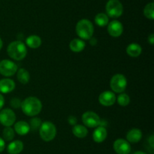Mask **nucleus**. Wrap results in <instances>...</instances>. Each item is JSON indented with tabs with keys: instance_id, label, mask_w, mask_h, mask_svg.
I'll use <instances>...</instances> for the list:
<instances>
[{
	"instance_id": "1",
	"label": "nucleus",
	"mask_w": 154,
	"mask_h": 154,
	"mask_svg": "<svg viewBox=\"0 0 154 154\" xmlns=\"http://www.w3.org/2000/svg\"><path fill=\"white\" fill-rule=\"evenodd\" d=\"M20 107L25 115L28 116H35L42 111V104L36 97H29L21 102Z\"/></svg>"
},
{
	"instance_id": "2",
	"label": "nucleus",
	"mask_w": 154,
	"mask_h": 154,
	"mask_svg": "<svg viewBox=\"0 0 154 154\" xmlns=\"http://www.w3.org/2000/svg\"><path fill=\"white\" fill-rule=\"evenodd\" d=\"M7 52L11 58L16 60H21L26 56L27 49L23 42L20 41H14L8 45Z\"/></svg>"
},
{
	"instance_id": "3",
	"label": "nucleus",
	"mask_w": 154,
	"mask_h": 154,
	"mask_svg": "<svg viewBox=\"0 0 154 154\" xmlns=\"http://www.w3.org/2000/svg\"><path fill=\"white\" fill-rule=\"evenodd\" d=\"M76 33L82 39H90L94 33V28L91 21L87 19H82L76 25Z\"/></svg>"
},
{
	"instance_id": "4",
	"label": "nucleus",
	"mask_w": 154,
	"mask_h": 154,
	"mask_svg": "<svg viewBox=\"0 0 154 154\" xmlns=\"http://www.w3.org/2000/svg\"><path fill=\"white\" fill-rule=\"evenodd\" d=\"M39 134L45 141H51L54 140L57 134V128L54 123L51 122H45L42 123L39 128Z\"/></svg>"
},
{
	"instance_id": "5",
	"label": "nucleus",
	"mask_w": 154,
	"mask_h": 154,
	"mask_svg": "<svg viewBox=\"0 0 154 154\" xmlns=\"http://www.w3.org/2000/svg\"><path fill=\"white\" fill-rule=\"evenodd\" d=\"M107 15L112 18H120L123 12V7L119 0H108L106 6Z\"/></svg>"
},
{
	"instance_id": "6",
	"label": "nucleus",
	"mask_w": 154,
	"mask_h": 154,
	"mask_svg": "<svg viewBox=\"0 0 154 154\" xmlns=\"http://www.w3.org/2000/svg\"><path fill=\"white\" fill-rule=\"evenodd\" d=\"M127 85V80L123 74H116L111 78L110 82V87L113 91L116 93H122L124 91Z\"/></svg>"
},
{
	"instance_id": "7",
	"label": "nucleus",
	"mask_w": 154,
	"mask_h": 154,
	"mask_svg": "<svg viewBox=\"0 0 154 154\" xmlns=\"http://www.w3.org/2000/svg\"><path fill=\"white\" fill-rule=\"evenodd\" d=\"M17 66L13 61L2 60L0 61V74L4 76H12L17 72Z\"/></svg>"
},
{
	"instance_id": "8",
	"label": "nucleus",
	"mask_w": 154,
	"mask_h": 154,
	"mask_svg": "<svg viewBox=\"0 0 154 154\" xmlns=\"http://www.w3.org/2000/svg\"><path fill=\"white\" fill-rule=\"evenodd\" d=\"M16 115L9 108L4 109L0 112V123L5 127H10L14 124Z\"/></svg>"
},
{
	"instance_id": "9",
	"label": "nucleus",
	"mask_w": 154,
	"mask_h": 154,
	"mask_svg": "<svg viewBox=\"0 0 154 154\" xmlns=\"http://www.w3.org/2000/svg\"><path fill=\"white\" fill-rule=\"evenodd\" d=\"M82 121L86 126L89 128H95L100 125L101 119L96 113L87 111L83 114Z\"/></svg>"
},
{
	"instance_id": "10",
	"label": "nucleus",
	"mask_w": 154,
	"mask_h": 154,
	"mask_svg": "<svg viewBox=\"0 0 154 154\" xmlns=\"http://www.w3.org/2000/svg\"><path fill=\"white\" fill-rule=\"evenodd\" d=\"M114 149L117 154H129L131 152V146L127 140L119 138L114 141Z\"/></svg>"
},
{
	"instance_id": "11",
	"label": "nucleus",
	"mask_w": 154,
	"mask_h": 154,
	"mask_svg": "<svg viewBox=\"0 0 154 154\" xmlns=\"http://www.w3.org/2000/svg\"><path fill=\"white\" fill-rule=\"evenodd\" d=\"M116 95L110 91H105L100 94L99 96V102L105 107H111L115 103Z\"/></svg>"
},
{
	"instance_id": "12",
	"label": "nucleus",
	"mask_w": 154,
	"mask_h": 154,
	"mask_svg": "<svg viewBox=\"0 0 154 154\" xmlns=\"http://www.w3.org/2000/svg\"><path fill=\"white\" fill-rule=\"evenodd\" d=\"M108 31L110 36L113 37H119L123 32V26L120 21H113L108 24Z\"/></svg>"
},
{
	"instance_id": "13",
	"label": "nucleus",
	"mask_w": 154,
	"mask_h": 154,
	"mask_svg": "<svg viewBox=\"0 0 154 154\" xmlns=\"http://www.w3.org/2000/svg\"><path fill=\"white\" fill-rule=\"evenodd\" d=\"M15 88V83L12 79L8 78L0 80V92L7 94L10 93Z\"/></svg>"
},
{
	"instance_id": "14",
	"label": "nucleus",
	"mask_w": 154,
	"mask_h": 154,
	"mask_svg": "<svg viewBox=\"0 0 154 154\" xmlns=\"http://www.w3.org/2000/svg\"><path fill=\"white\" fill-rule=\"evenodd\" d=\"M141 137H142V132L138 128H132L129 130L126 134V139L129 143H138L141 140Z\"/></svg>"
},
{
	"instance_id": "15",
	"label": "nucleus",
	"mask_w": 154,
	"mask_h": 154,
	"mask_svg": "<svg viewBox=\"0 0 154 154\" xmlns=\"http://www.w3.org/2000/svg\"><path fill=\"white\" fill-rule=\"evenodd\" d=\"M108 132L105 127L99 126L93 133V139L96 143H102L106 139Z\"/></svg>"
},
{
	"instance_id": "16",
	"label": "nucleus",
	"mask_w": 154,
	"mask_h": 154,
	"mask_svg": "<svg viewBox=\"0 0 154 154\" xmlns=\"http://www.w3.org/2000/svg\"><path fill=\"white\" fill-rule=\"evenodd\" d=\"M23 149V143L19 140L11 142L7 147V151L9 154H19L22 152Z\"/></svg>"
},
{
	"instance_id": "17",
	"label": "nucleus",
	"mask_w": 154,
	"mask_h": 154,
	"mask_svg": "<svg viewBox=\"0 0 154 154\" xmlns=\"http://www.w3.org/2000/svg\"><path fill=\"white\" fill-rule=\"evenodd\" d=\"M14 131L20 135H25L30 131V126L25 121H19L14 124Z\"/></svg>"
},
{
	"instance_id": "18",
	"label": "nucleus",
	"mask_w": 154,
	"mask_h": 154,
	"mask_svg": "<svg viewBox=\"0 0 154 154\" xmlns=\"http://www.w3.org/2000/svg\"><path fill=\"white\" fill-rule=\"evenodd\" d=\"M86 44L82 39H74L69 43V48L74 52H81L85 48Z\"/></svg>"
},
{
	"instance_id": "19",
	"label": "nucleus",
	"mask_w": 154,
	"mask_h": 154,
	"mask_svg": "<svg viewBox=\"0 0 154 154\" xmlns=\"http://www.w3.org/2000/svg\"><path fill=\"white\" fill-rule=\"evenodd\" d=\"M142 52V48L141 45L137 43H132L129 45L126 48V53L129 56L132 57H137Z\"/></svg>"
},
{
	"instance_id": "20",
	"label": "nucleus",
	"mask_w": 154,
	"mask_h": 154,
	"mask_svg": "<svg viewBox=\"0 0 154 154\" xmlns=\"http://www.w3.org/2000/svg\"><path fill=\"white\" fill-rule=\"evenodd\" d=\"M26 43L30 48H38L42 45V39L36 35H32L26 39Z\"/></svg>"
},
{
	"instance_id": "21",
	"label": "nucleus",
	"mask_w": 154,
	"mask_h": 154,
	"mask_svg": "<svg viewBox=\"0 0 154 154\" xmlns=\"http://www.w3.org/2000/svg\"><path fill=\"white\" fill-rule=\"evenodd\" d=\"M72 132L78 138H84L88 134V130L82 125H75L72 128Z\"/></svg>"
},
{
	"instance_id": "22",
	"label": "nucleus",
	"mask_w": 154,
	"mask_h": 154,
	"mask_svg": "<svg viewBox=\"0 0 154 154\" xmlns=\"http://www.w3.org/2000/svg\"><path fill=\"white\" fill-rule=\"evenodd\" d=\"M17 79L21 84L26 85L29 82L30 75L28 71L24 68H20L17 71Z\"/></svg>"
},
{
	"instance_id": "23",
	"label": "nucleus",
	"mask_w": 154,
	"mask_h": 154,
	"mask_svg": "<svg viewBox=\"0 0 154 154\" xmlns=\"http://www.w3.org/2000/svg\"><path fill=\"white\" fill-rule=\"evenodd\" d=\"M108 22H109L108 16L105 14L99 13L95 17V23L99 27H105L107 24H108Z\"/></svg>"
},
{
	"instance_id": "24",
	"label": "nucleus",
	"mask_w": 154,
	"mask_h": 154,
	"mask_svg": "<svg viewBox=\"0 0 154 154\" xmlns=\"http://www.w3.org/2000/svg\"><path fill=\"white\" fill-rule=\"evenodd\" d=\"M3 139L6 141H11L14 137V131L11 127H5L2 131Z\"/></svg>"
},
{
	"instance_id": "25",
	"label": "nucleus",
	"mask_w": 154,
	"mask_h": 154,
	"mask_svg": "<svg viewBox=\"0 0 154 154\" xmlns=\"http://www.w3.org/2000/svg\"><path fill=\"white\" fill-rule=\"evenodd\" d=\"M144 14L147 18L150 20L154 19V4L153 2L146 5L144 9Z\"/></svg>"
},
{
	"instance_id": "26",
	"label": "nucleus",
	"mask_w": 154,
	"mask_h": 154,
	"mask_svg": "<svg viewBox=\"0 0 154 154\" xmlns=\"http://www.w3.org/2000/svg\"><path fill=\"white\" fill-rule=\"evenodd\" d=\"M116 100L117 101L119 105L122 106V107H126L130 103V98H129L127 94L125 93H122L120 95H118Z\"/></svg>"
},
{
	"instance_id": "27",
	"label": "nucleus",
	"mask_w": 154,
	"mask_h": 154,
	"mask_svg": "<svg viewBox=\"0 0 154 154\" xmlns=\"http://www.w3.org/2000/svg\"><path fill=\"white\" fill-rule=\"evenodd\" d=\"M41 125H42V121L38 118H33L30 120V128L32 129L36 130L37 128H40Z\"/></svg>"
},
{
	"instance_id": "28",
	"label": "nucleus",
	"mask_w": 154,
	"mask_h": 154,
	"mask_svg": "<svg viewBox=\"0 0 154 154\" xmlns=\"http://www.w3.org/2000/svg\"><path fill=\"white\" fill-rule=\"evenodd\" d=\"M11 105L14 108H19L21 106V101L20 99H18V98H13L11 101Z\"/></svg>"
},
{
	"instance_id": "29",
	"label": "nucleus",
	"mask_w": 154,
	"mask_h": 154,
	"mask_svg": "<svg viewBox=\"0 0 154 154\" xmlns=\"http://www.w3.org/2000/svg\"><path fill=\"white\" fill-rule=\"evenodd\" d=\"M5 148V142L4 139L0 137V152H2Z\"/></svg>"
},
{
	"instance_id": "30",
	"label": "nucleus",
	"mask_w": 154,
	"mask_h": 154,
	"mask_svg": "<svg viewBox=\"0 0 154 154\" xmlns=\"http://www.w3.org/2000/svg\"><path fill=\"white\" fill-rule=\"evenodd\" d=\"M69 122L72 125H76V122H77V119L73 116H71L69 118Z\"/></svg>"
},
{
	"instance_id": "31",
	"label": "nucleus",
	"mask_w": 154,
	"mask_h": 154,
	"mask_svg": "<svg viewBox=\"0 0 154 154\" xmlns=\"http://www.w3.org/2000/svg\"><path fill=\"white\" fill-rule=\"evenodd\" d=\"M153 137H154L153 135L152 134V135L150 136V137H149V139H148V143H149V145L150 146V147H151V149H153V146H154V145H153L154 138H153Z\"/></svg>"
},
{
	"instance_id": "32",
	"label": "nucleus",
	"mask_w": 154,
	"mask_h": 154,
	"mask_svg": "<svg viewBox=\"0 0 154 154\" xmlns=\"http://www.w3.org/2000/svg\"><path fill=\"white\" fill-rule=\"evenodd\" d=\"M5 104V98L2 94H0V110L3 107Z\"/></svg>"
},
{
	"instance_id": "33",
	"label": "nucleus",
	"mask_w": 154,
	"mask_h": 154,
	"mask_svg": "<svg viewBox=\"0 0 154 154\" xmlns=\"http://www.w3.org/2000/svg\"><path fill=\"white\" fill-rule=\"evenodd\" d=\"M148 42H150V45H153L154 44V35L153 33L148 36Z\"/></svg>"
},
{
	"instance_id": "34",
	"label": "nucleus",
	"mask_w": 154,
	"mask_h": 154,
	"mask_svg": "<svg viewBox=\"0 0 154 154\" xmlns=\"http://www.w3.org/2000/svg\"><path fill=\"white\" fill-rule=\"evenodd\" d=\"M133 154H147V153H146V152H143V151H136V152H134Z\"/></svg>"
},
{
	"instance_id": "35",
	"label": "nucleus",
	"mask_w": 154,
	"mask_h": 154,
	"mask_svg": "<svg viewBox=\"0 0 154 154\" xmlns=\"http://www.w3.org/2000/svg\"><path fill=\"white\" fill-rule=\"evenodd\" d=\"M2 46H3V42H2V40L1 38H0V50L2 49Z\"/></svg>"
}]
</instances>
